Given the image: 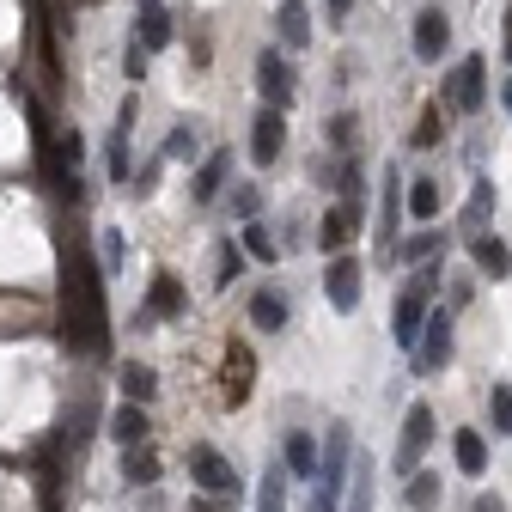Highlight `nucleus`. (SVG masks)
Wrapping results in <instances>:
<instances>
[{"label": "nucleus", "instance_id": "58836bf2", "mask_svg": "<svg viewBox=\"0 0 512 512\" xmlns=\"http://www.w3.org/2000/svg\"><path fill=\"white\" fill-rule=\"evenodd\" d=\"M214 275H220V287L238 275V250H232V244H220V263H214Z\"/></svg>", "mask_w": 512, "mask_h": 512}, {"label": "nucleus", "instance_id": "aec40b11", "mask_svg": "<svg viewBox=\"0 0 512 512\" xmlns=\"http://www.w3.org/2000/svg\"><path fill=\"white\" fill-rule=\"evenodd\" d=\"M226 171H232V153H214V159H202V171H196V189H189V196H196V202H214V196H220V183H226Z\"/></svg>", "mask_w": 512, "mask_h": 512}, {"label": "nucleus", "instance_id": "f8f14e48", "mask_svg": "<svg viewBox=\"0 0 512 512\" xmlns=\"http://www.w3.org/2000/svg\"><path fill=\"white\" fill-rule=\"evenodd\" d=\"M445 49H452V19H445L439 7H421L415 13V55L421 61H439Z\"/></svg>", "mask_w": 512, "mask_h": 512}, {"label": "nucleus", "instance_id": "f3484780", "mask_svg": "<svg viewBox=\"0 0 512 512\" xmlns=\"http://www.w3.org/2000/svg\"><path fill=\"white\" fill-rule=\"evenodd\" d=\"M183 281L165 269V275H153V293H147V305H153V317H183Z\"/></svg>", "mask_w": 512, "mask_h": 512}, {"label": "nucleus", "instance_id": "423d86ee", "mask_svg": "<svg viewBox=\"0 0 512 512\" xmlns=\"http://www.w3.org/2000/svg\"><path fill=\"white\" fill-rule=\"evenodd\" d=\"M189 476L202 482V494H208V500H220V494H232V488H238V470L214 452V445H196V452H189Z\"/></svg>", "mask_w": 512, "mask_h": 512}, {"label": "nucleus", "instance_id": "cd10ccee", "mask_svg": "<svg viewBox=\"0 0 512 512\" xmlns=\"http://www.w3.org/2000/svg\"><path fill=\"white\" fill-rule=\"evenodd\" d=\"M372 458L366 452H354V494H348V512H372Z\"/></svg>", "mask_w": 512, "mask_h": 512}, {"label": "nucleus", "instance_id": "20e7f679", "mask_svg": "<svg viewBox=\"0 0 512 512\" xmlns=\"http://www.w3.org/2000/svg\"><path fill=\"white\" fill-rule=\"evenodd\" d=\"M220 384H226V409H238V403H250V391H256V354L244 348V342H226V360H220Z\"/></svg>", "mask_w": 512, "mask_h": 512}, {"label": "nucleus", "instance_id": "de8ad7c7", "mask_svg": "<svg viewBox=\"0 0 512 512\" xmlns=\"http://www.w3.org/2000/svg\"><path fill=\"white\" fill-rule=\"evenodd\" d=\"M153 7H159V0H141V13H153Z\"/></svg>", "mask_w": 512, "mask_h": 512}, {"label": "nucleus", "instance_id": "a18cd8bd", "mask_svg": "<svg viewBox=\"0 0 512 512\" xmlns=\"http://www.w3.org/2000/svg\"><path fill=\"white\" fill-rule=\"evenodd\" d=\"M506 61H512V7H506Z\"/></svg>", "mask_w": 512, "mask_h": 512}, {"label": "nucleus", "instance_id": "39448f33", "mask_svg": "<svg viewBox=\"0 0 512 512\" xmlns=\"http://www.w3.org/2000/svg\"><path fill=\"white\" fill-rule=\"evenodd\" d=\"M403 208H409V183L384 165V208H378V263L397 250V220H403Z\"/></svg>", "mask_w": 512, "mask_h": 512}, {"label": "nucleus", "instance_id": "2eb2a0df", "mask_svg": "<svg viewBox=\"0 0 512 512\" xmlns=\"http://www.w3.org/2000/svg\"><path fill=\"white\" fill-rule=\"evenodd\" d=\"M110 433L128 445V452H135V445H147V433H153V427H147V409H141V403H122V409L110 415Z\"/></svg>", "mask_w": 512, "mask_h": 512}, {"label": "nucleus", "instance_id": "ea45409f", "mask_svg": "<svg viewBox=\"0 0 512 512\" xmlns=\"http://www.w3.org/2000/svg\"><path fill=\"white\" fill-rule=\"evenodd\" d=\"M409 256H421V263H427V256H433V263H439V238H433V232H421V238H409Z\"/></svg>", "mask_w": 512, "mask_h": 512}, {"label": "nucleus", "instance_id": "4be33fe9", "mask_svg": "<svg viewBox=\"0 0 512 512\" xmlns=\"http://www.w3.org/2000/svg\"><path fill=\"white\" fill-rule=\"evenodd\" d=\"M128 122H135V98L122 104V116H116V135H110V177H116V183L128 177Z\"/></svg>", "mask_w": 512, "mask_h": 512}, {"label": "nucleus", "instance_id": "f257e3e1", "mask_svg": "<svg viewBox=\"0 0 512 512\" xmlns=\"http://www.w3.org/2000/svg\"><path fill=\"white\" fill-rule=\"evenodd\" d=\"M61 324H68L74 348H104V275L92 269V256L80 244L61 250Z\"/></svg>", "mask_w": 512, "mask_h": 512}, {"label": "nucleus", "instance_id": "ddd939ff", "mask_svg": "<svg viewBox=\"0 0 512 512\" xmlns=\"http://www.w3.org/2000/svg\"><path fill=\"white\" fill-rule=\"evenodd\" d=\"M116 384H122V397H128V403H153L159 372H153L147 360H122V366H116Z\"/></svg>", "mask_w": 512, "mask_h": 512}, {"label": "nucleus", "instance_id": "4468645a", "mask_svg": "<svg viewBox=\"0 0 512 512\" xmlns=\"http://www.w3.org/2000/svg\"><path fill=\"white\" fill-rule=\"evenodd\" d=\"M470 263H476L488 281H506V275H512V250H506L500 238H488V232H482V238H470Z\"/></svg>", "mask_w": 512, "mask_h": 512}, {"label": "nucleus", "instance_id": "c756f323", "mask_svg": "<svg viewBox=\"0 0 512 512\" xmlns=\"http://www.w3.org/2000/svg\"><path fill=\"white\" fill-rule=\"evenodd\" d=\"M445 141V110L439 104H427L421 116H415V135H409V147H439Z\"/></svg>", "mask_w": 512, "mask_h": 512}, {"label": "nucleus", "instance_id": "f704fd0d", "mask_svg": "<svg viewBox=\"0 0 512 512\" xmlns=\"http://www.w3.org/2000/svg\"><path fill=\"white\" fill-rule=\"evenodd\" d=\"M354 128H360V122L342 110V116H330V122H324V135H330V147H354Z\"/></svg>", "mask_w": 512, "mask_h": 512}, {"label": "nucleus", "instance_id": "a19ab883", "mask_svg": "<svg viewBox=\"0 0 512 512\" xmlns=\"http://www.w3.org/2000/svg\"><path fill=\"white\" fill-rule=\"evenodd\" d=\"M104 263H110V269L122 263V232H104Z\"/></svg>", "mask_w": 512, "mask_h": 512}, {"label": "nucleus", "instance_id": "dca6fc26", "mask_svg": "<svg viewBox=\"0 0 512 512\" xmlns=\"http://www.w3.org/2000/svg\"><path fill=\"white\" fill-rule=\"evenodd\" d=\"M452 458H458L464 476H482V470H488V439H482L476 427H464V433L452 439Z\"/></svg>", "mask_w": 512, "mask_h": 512}, {"label": "nucleus", "instance_id": "412c9836", "mask_svg": "<svg viewBox=\"0 0 512 512\" xmlns=\"http://www.w3.org/2000/svg\"><path fill=\"white\" fill-rule=\"evenodd\" d=\"M287 470H293L299 482H317V470H324V464H317V445H311L305 433H287Z\"/></svg>", "mask_w": 512, "mask_h": 512}, {"label": "nucleus", "instance_id": "49530a36", "mask_svg": "<svg viewBox=\"0 0 512 512\" xmlns=\"http://www.w3.org/2000/svg\"><path fill=\"white\" fill-rule=\"evenodd\" d=\"M506 116H512V80H506Z\"/></svg>", "mask_w": 512, "mask_h": 512}, {"label": "nucleus", "instance_id": "37998d69", "mask_svg": "<svg viewBox=\"0 0 512 512\" xmlns=\"http://www.w3.org/2000/svg\"><path fill=\"white\" fill-rule=\"evenodd\" d=\"M476 512H506V500H500V494H482V500H476Z\"/></svg>", "mask_w": 512, "mask_h": 512}, {"label": "nucleus", "instance_id": "72a5a7b5", "mask_svg": "<svg viewBox=\"0 0 512 512\" xmlns=\"http://www.w3.org/2000/svg\"><path fill=\"white\" fill-rule=\"evenodd\" d=\"M189 153H196V128L177 122V128H171V141H165V159H189Z\"/></svg>", "mask_w": 512, "mask_h": 512}, {"label": "nucleus", "instance_id": "f03ea898", "mask_svg": "<svg viewBox=\"0 0 512 512\" xmlns=\"http://www.w3.org/2000/svg\"><path fill=\"white\" fill-rule=\"evenodd\" d=\"M482 98H488V61H482V55H464L458 68H452V80H445V110L476 116Z\"/></svg>", "mask_w": 512, "mask_h": 512}, {"label": "nucleus", "instance_id": "473e14b6", "mask_svg": "<svg viewBox=\"0 0 512 512\" xmlns=\"http://www.w3.org/2000/svg\"><path fill=\"white\" fill-rule=\"evenodd\" d=\"M488 214H494V183H476V196H470V208H464V220H470V226H482Z\"/></svg>", "mask_w": 512, "mask_h": 512}, {"label": "nucleus", "instance_id": "79ce46f5", "mask_svg": "<svg viewBox=\"0 0 512 512\" xmlns=\"http://www.w3.org/2000/svg\"><path fill=\"white\" fill-rule=\"evenodd\" d=\"M305 512H336V494H324V488H311V506Z\"/></svg>", "mask_w": 512, "mask_h": 512}, {"label": "nucleus", "instance_id": "4c0bfd02", "mask_svg": "<svg viewBox=\"0 0 512 512\" xmlns=\"http://www.w3.org/2000/svg\"><path fill=\"white\" fill-rule=\"evenodd\" d=\"M122 74H128V80H141V74H147V49H141V43H128V55H122Z\"/></svg>", "mask_w": 512, "mask_h": 512}, {"label": "nucleus", "instance_id": "e433bc0d", "mask_svg": "<svg viewBox=\"0 0 512 512\" xmlns=\"http://www.w3.org/2000/svg\"><path fill=\"white\" fill-rule=\"evenodd\" d=\"M360 183H366V171H360V159H348L342 165V202H360Z\"/></svg>", "mask_w": 512, "mask_h": 512}, {"label": "nucleus", "instance_id": "1a4fd4ad", "mask_svg": "<svg viewBox=\"0 0 512 512\" xmlns=\"http://www.w3.org/2000/svg\"><path fill=\"white\" fill-rule=\"evenodd\" d=\"M281 141H287V116L281 110H256V122H250V159L256 165H275L281 159Z\"/></svg>", "mask_w": 512, "mask_h": 512}, {"label": "nucleus", "instance_id": "a211bd4d", "mask_svg": "<svg viewBox=\"0 0 512 512\" xmlns=\"http://www.w3.org/2000/svg\"><path fill=\"white\" fill-rule=\"evenodd\" d=\"M275 25H281V43H287V49H305V43H311V13L299 7V0H281Z\"/></svg>", "mask_w": 512, "mask_h": 512}, {"label": "nucleus", "instance_id": "c03bdc74", "mask_svg": "<svg viewBox=\"0 0 512 512\" xmlns=\"http://www.w3.org/2000/svg\"><path fill=\"white\" fill-rule=\"evenodd\" d=\"M348 7H354V0H330V19L342 25V19H348Z\"/></svg>", "mask_w": 512, "mask_h": 512}, {"label": "nucleus", "instance_id": "a878e982", "mask_svg": "<svg viewBox=\"0 0 512 512\" xmlns=\"http://www.w3.org/2000/svg\"><path fill=\"white\" fill-rule=\"evenodd\" d=\"M439 208H445L439 183H433V177H415V183H409V214H415V220H433Z\"/></svg>", "mask_w": 512, "mask_h": 512}, {"label": "nucleus", "instance_id": "6ab92c4d", "mask_svg": "<svg viewBox=\"0 0 512 512\" xmlns=\"http://www.w3.org/2000/svg\"><path fill=\"white\" fill-rule=\"evenodd\" d=\"M250 324H256V330H287V299H281L275 287H263V293L250 299Z\"/></svg>", "mask_w": 512, "mask_h": 512}, {"label": "nucleus", "instance_id": "0eeeda50", "mask_svg": "<svg viewBox=\"0 0 512 512\" xmlns=\"http://www.w3.org/2000/svg\"><path fill=\"white\" fill-rule=\"evenodd\" d=\"M427 439H433V403H415V409H409V421H403V445H397V470H403V476H415V470H421Z\"/></svg>", "mask_w": 512, "mask_h": 512}, {"label": "nucleus", "instance_id": "b1692460", "mask_svg": "<svg viewBox=\"0 0 512 512\" xmlns=\"http://www.w3.org/2000/svg\"><path fill=\"white\" fill-rule=\"evenodd\" d=\"M256 512H287V464H269L263 488H256Z\"/></svg>", "mask_w": 512, "mask_h": 512}, {"label": "nucleus", "instance_id": "9b49d317", "mask_svg": "<svg viewBox=\"0 0 512 512\" xmlns=\"http://www.w3.org/2000/svg\"><path fill=\"white\" fill-rule=\"evenodd\" d=\"M354 232H360V202H336V208L324 214V226H317V244H324L330 256H348Z\"/></svg>", "mask_w": 512, "mask_h": 512}, {"label": "nucleus", "instance_id": "9d476101", "mask_svg": "<svg viewBox=\"0 0 512 512\" xmlns=\"http://www.w3.org/2000/svg\"><path fill=\"white\" fill-rule=\"evenodd\" d=\"M324 299L336 311H354L360 305V263L354 256H330V269H324Z\"/></svg>", "mask_w": 512, "mask_h": 512}, {"label": "nucleus", "instance_id": "2f4dec72", "mask_svg": "<svg viewBox=\"0 0 512 512\" xmlns=\"http://www.w3.org/2000/svg\"><path fill=\"white\" fill-rule=\"evenodd\" d=\"M488 415H494V427H500V433H512V384H494Z\"/></svg>", "mask_w": 512, "mask_h": 512}, {"label": "nucleus", "instance_id": "c85d7f7f", "mask_svg": "<svg viewBox=\"0 0 512 512\" xmlns=\"http://www.w3.org/2000/svg\"><path fill=\"white\" fill-rule=\"evenodd\" d=\"M244 250L256 256V263H281V244H275V232H269L263 220H250V226H244Z\"/></svg>", "mask_w": 512, "mask_h": 512}, {"label": "nucleus", "instance_id": "7ed1b4c3", "mask_svg": "<svg viewBox=\"0 0 512 512\" xmlns=\"http://www.w3.org/2000/svg\"><path fill=\"white\" fill-rule=\"evenodd\" d=\"M452 360V305H433L427 311V330L415 342V372H439Z\"/></svg>", "mask_w": 512, "mask_h": 512}, {"label": "nucleus", "instance_id": "6e6552de", "mask_svg": "<svg viewBox=\"0 0 512 512\" xmlns=\"http://www.w3.org/2000/svg\"><path fill=\"white\" fill-rule=\"evenodd\" d=\"M256 92H263L269 110H281V104L293 98V74H287V55H281V49H263V55H256Z\"/></svg>", "mask_w": 512, "mask_h": 512}, {"label": "nucleus", "instance_id": "c9c22d12", "mask_svg": "<svg viewBox=\"0 0 512 512\" xmlns=\"http://www.w3.org/2000/svg\"><path fill=\"white\" fill-rule=\"evenodd\" d=\"M238 214H244V226L263 214V183H238Z\"/></svg>", "mask_w": 512, "mask_h": 512}, {"label": "nucleus", "instance_id": "bb28decb", "mask_svg": "<svg viewBox=\"0 0 512 512\" xmlns=\"http://www.w3.org/2000/svg\"><path fill=\"white\" fill-rule=\"evenodd\" d=\"M37 500H43V512H61V470H55V452H43V464H37Z\"/></svg>", "mask_w": 512, "mask_h": 512}, {"label": "nucleus", "instance_id": "5701e85b", "mask_svg": "<svg viewBox=\"0 0 512 512\" xmlns=\"http://www.w3.org/2000/svg\"><path fill=\"white\" fill-rule=\"evenodd\" d=\"M135 43L153 55V49H165L171 43V13L165 7H153V13H141V25H135Z\"/></svg>", "mask_w": 512, "mask_h": 512}, {"label": "nucleus", "instance_id": "393cba45", "mask_svg": "<svg viewBox=\"0 0 512 512\" xmlns=\"http://www.w3.org/2000/svg\"><path fill=\"white\" fill-rule=\"evenodd\" d=\"M403 500H409V512H433L439 506V476L433 470H415L409 488H403Z\"/></svg>", "mask_w": 512, "mask_h": 512}, {"label": "nucleus", "instance_id": "7c9ffc66", "mask_svg": "<svg viewBox=\"0 0 512 512\" xmlns=\"http://www.w3.org/2000/svg\"><path fill=\"white\" fill-rule=\"evenodd\" d=\"M122 476H128V482H153V476H159V458H153V452H147V445H141V452H128V464H122Z\"/></svg>", "mask_w": 512, "mask_h": 512}]
</instances>
